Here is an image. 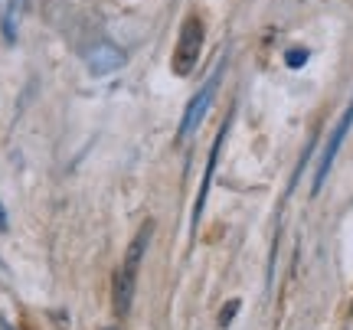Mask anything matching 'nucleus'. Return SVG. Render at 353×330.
Segmentation results:
<instances>
[{
    "mask_svg": "<svg viewBox=\"0 0 353 330\" xmlns=\"http://www.w3.org/2000/svg\"><path fill=\"white\" fill-rule=\"evenodd\" d=\"M203 43H206V30H203L200 17H187L180 33H176V46H174V59H170V69H174L180 79H187L203 56Z\"/></svg>",
    "mask_w": 353,
    "mask_h": 330,
    "instance_id": "f257e3e1",
    "label": "nucleus"
},
{
    "mask_svg": "<svg viewBox=\"0 0 353 330\" xmlns=\"http://www.w3.org/2000/svg\"><path fill=\"white\" fill-rule=\"evenodd\" d=\"M151 236H154V223L148 219V223L138 229V236L131 239V245H128V252H125V265L128 268H141L144 252H148V245H151Z\"/></svg>",
    "mask_w": 353,
    "mask_h": 330,
    "instance_id": "0eeeda50",
    "label": "nucleus"
},
{
    "mask_svg": "<svg viewBox=\"0 0 353 330\" xmlns=\"http://www.w3.org/2000/svg\"><path fill=\"white\" fill-rule=\"evenodd\" d=\"M134 278H138V268L121 265L114 275V314L125 318L131 305H134Z\"/></svg>",
    "mask_w": 353,
    "mask_h": 330,
    "instance_id": "423d86ee",
    "label": "nucleus"
},
{
    "mask_svg": "<svg viewBox=\"0 0 353 330\" xmlns=\"http://www.w3.org/2000/svg\"><path fill=\"white\" fill-rule=\"evenodd\" d=\"M223 69H226V63H219L210 72V79L203 82L200 89H196V95L190 99V105H187V112H183V121H180V138H190L196 127L203 125V118H206V112H210V105H213V99H216V92H219V82H223Z\"/></svg>",
    "mask_w": 353,
    "mask_h": 330,
    "instance_id": "f03ea898",
    "label": "nucleus"
},
{
    "mask_svg": "<svg viewBox=\"0 0 353 330\" xmlns=\"http://www.w3.org/2000/svg\"><path fill=\"white\" fill-rule=\"evenodd\" d=\"M0 268H3V262H0Z\"/></svg>",
    "mask_w": 353,
    "mask_h": 330,
    "instance_id": "f8f14e48",
    "label": "nucleus"
},
{
    "mask_svg": "<svg viewBox=\"0 0 353 330\" xmlns=\"http://www.w3.org/2000/svg\"><path fill=\"white\" fill-rule=\"evenodd\" d=\"M7 226H10V223H7V209L0 203V232H7Z\"/></svg>",
    "mask_w": 353,
    "mask_h": 330,
    "instance_id": "9d476101",
    "label": "nucleus"
},
{
    "mask_svg": "<svg viewBox=\"0 0 353 330\" xmlns=\"http://www.w3.org/2000/svg\"><path fill=\"white\" fill-rule=\"evenodd\" d=\"M0 330H13V327H10V324H7L3 318H0Z\"/></svg>",
    "mask_w": 353,
    "mask_h": 330,
    "instance_id": "9b49d317",
    "label": "nucleus"
},
{
    "mask_svg": "<svg viewBox=\"0 0 353 330\" xmlns=\"http://www.w3.org/2000/svg\"><path fill=\"white\" fill-rule=\"evenodd\" d=\"M85 65H88V72L92 76H114L121 65H125V52L118 50L114 43H108V39H101V43H95L92 50L85 52Z\"/></svg>",
    "mask_w": 353,
    "mask_h": 330,
    "instance_id": "20e7f679",
    "label": "nucleus"
},
{
    "mask_svg": "<svg viewBox=\"0 0 353 330\" xmlns=\"http://www.w3.org/2000/svg\"><path fill=\"white\" fill-rule=\"evenodd\" d=\"M226 127H219V134L213 141V151H210V161H206V174H203V183H200V193H196V203H193V226L200 223L203 216V206H206V196H210V183H213V174H216V164H219V151H223V141H226Z\"/></svg>",
    "mask_w": 353,
    "mask_h": 330,
    "instance_id": "39448f33",
    "label": "nucleus"
},
{
    "mask_svg": "<svg viewBox=\"0 0 353 330\" xmlns=\"http://www.w3.org/2000/svg\"><path fill=\"white\" fill-rule=\"evenodd\" d=\"M239 301H236V298H232V301H226V305H223V311H219V327L226 330L229 324H232V320H236V314H239Z\"/></svg>",
    "mask_w": 353,
    "mask_h": 330,
    "instance_id": "6e6552de",
    "label": "nucleus"
},
{
    "mask_svg": "<svg viewBox=\"0 0 353 330\" xmlns=\"http://www.w3.org/2000/svg\"><path fill=\"white\" fill-rule=\"evenodd\" d=\"M285 63H288V69H301V65L307 63V50H304V46L288 50V52H285Z\"/></svg>",
    "mask_w": 353,
    "mask_h": 330,
    "instance_id": "1a4fd4ad",
    "label": "nucleus"
},
{
    "mask_svg": "<svg viewBox=\"0 0 353 330\" xmlns=\"http://www.w3.org/2000/svg\"><path fill=\"white\" fill-rule=\"evenodd\" d=\"M350 127H353V102L347 105V112L341 114V121L334 125L327 144H324V151H321V161H317V170H314V183H311V193H314V196L324 190V183H327V177H330V167L337 161V154H341L343 141L350 134Z\"/></svg>",
    "mask_w": 353,
    "mask_h": 330,
    "instance_id": "7ed1b4c3",
    "label": "nucleus"
}]
</instances>
